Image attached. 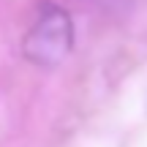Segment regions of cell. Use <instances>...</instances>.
I'll use <instances>...</instances> for the list:
<instances>
[{
  "instance_id": "1",
  "label": "cell",
  "mask_w": 147,
  "mask_h": 147,
  "mask_svg": "<svg viewBox=\"0 0 147 147\" xmlns=\"http://www.w3.org/2000/svg\"><path fill=\"white\" fill-rule=\"evenodd\" d=\"M74 49V22L63 5L44 0L22 38V55L38 68H57Z\"/></svg>"
}]
</instances>
